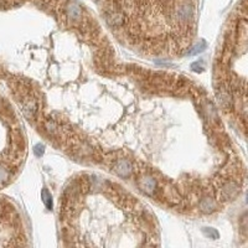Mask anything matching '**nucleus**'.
<instances>
[{
  "label": "nucleus",
  "mask_w": 248,
  "mask_h": 248,
  "mask_svg": "<svg viewBox=\"0 0 248 248\" xmlns=\"http://www.w3.org/2000/svg\"><path fill=\"white\" fill-rule=\"evenodd\" d=\"M66 14L71 21H80L82 16V9L78 3L70 0L66 5Z\"/></svg>",
  "instance_id": "1"
},
{
  "label": "nucleus",
  "mask_w": 248,
  "mask_h": 248,
  "mask_svg": "<svg viewBox=\"0 0 248 248\" xmlns=\"http://www.w3.org/2000/svg\"><path fill=\"white\" fill-rule=\"evenodd\" d=\"M114 169H116V172L122 177H127L130 172V165L128 161H125V160H121V161L116 165Z\"/></svg>",
  "instance_id": "2"
},
{
  "label": "nucleus",
  "mask_w": 248,
  "mask_h": 248,
  "mask_svg": "<svg viewBox=\"0 0 248 248\" xmlns=\"http://www.w3.org/2000/svg\"><path fill=\"white\" fill-rule=\"evenodd\" d=\"M140 186H141V189H143L144 191L151 192L154 190V187H155V181L153 180V179H150V177H145V179L141 180Z\"/></svg>",
  "instance_id": "3"
},
{
  "label": "nucleus",
  "mask_w": 248,
  "mask_h": 248,
  "mask_svg": "<svg viewBox=\"0 0 248 248\" xmlns=\"http://www.w3.org/2000/svg\"><path fill=\"white\" fill-rule=\"evenodd\" d=\"M42 201L45 202L46 207L48 210L52 207V200H51V195H50V192L47 190H44L42 191Z\"/></svg>",
  "instance_id": "4"
},
{
  "label": "nucleus",
  "mask_w": 248,
  "mask_h": 248,
  "mask_svg": "<svg viewBox=\"0 0 248 248\" xmlns=\"http://www.w3.org/2000/svg\"><path fill=\"white\" fill-rule=\"evenodd\" d=\"M204 232H205L210 238H212V240H216V238H218V232L216 231V229H213V228H204Z\"/></svg>",
  "instance_id": "5"
},
{
  "label": "nucleus",
  "mask_w": 248,
  "mask_h": 248,
  "mask_svg": "<svg viewBox=\"0 0 248 248\" xmlns=\"http://www.w3.org/2000/svg\"><path fill=\"white\" fill-rule=\"evenodd\" d=\"M205 48H206V42H205V41H200V44L195 46V47H194V51H191L190 55H195V53H197V52H201V51H204Z\"/></svg>",
  "instance_id": "6"
},
{
  "label": "nucleus",
  "mask_w": 248,
  "mask_h": 248,
  "mask_svg": "<svg viewBox=\"0 0 248 248\" xmlns=\"http://www.w3.org/2000/svg\"><path fill=\"white\" fill-rule=\"evenodd\" d=\"M34 150H35V154L37 155V157H40V155H42V154H44V145H42V144L36 145Z\"/></svg>",
  "instance_id": "7"
},
{
  "label": "nucleus",
  "mask_w": 248,
  "mask_h": 248,
  "mask_svg": "<svg viewBox=\"0 0 248 248\" xmlns=\"http://www.w3.org/2000/svg\"><path fill=\"white\" fill-rule=\"evenodd\" d=\"M191 68H192L194 71H202V67L199 66L197 63H192V65H191Z\"/></svg>",
  "instance_id": "8"
}]
</instances>
